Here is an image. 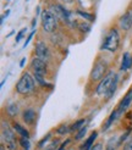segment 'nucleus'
<instances>
[{
	"label": "nucleus",
	"instance_id": "obj_1",
	"mask_svg": "<svg viewBox=\"0 0 132 150\" xmlns=\"http://www.w3.org/2000/svg\"><path fill=\"white\" fill-rule=\"evenodd\" d=\"M29 69H31L34 79L38 82L40 86H47L45 82V73H47V64L44 60L34 56L31 62H29Z\"/></svg>",
	"mask_w": 132,
	"mask_h": 150
},
{
	"label": "nucleus",
	"instance_id": "obj_2",
	"mask_svg": "<svg viewBox=\"0 0 132 150\" xmlns=\"http://www.w3.org/2000/svg\"><path fill=\"white\" fill-rule=\"evenodd\" d=\"M34 77L32 76L29 72H23L21 74V77L16 84V92L18 94H22V95H26V94H29L34 91Z\"/></svg>",
	"mask_w": 132,
	"mask_h": 150
},
{
	"label": "nucleus",
	"instance_id": "obj_3",
	"mask_svg": "<svg viewBox=\"0 0 132 150\" xmlns=\"http://www.w3.org/2000/svg\"><path fill=\"white\" fill-rule=\"evenodd\" d=\"M119 45H120L119 32H117V29L111 28L106 33V35L104 37V40H103V43H101L100 50H108V51L114 52V51H116L117 49H119Z\"/></svg>",
	"mask_w": 132,
	"mask_h": 150
},
{
	"label": "nucleus",
	"instance_id": "obj_4",
	"mask_svg": "<svg viewBox=\"0 0 132 150\" xmlns=\"http://www.w3.org/2000/svg\"><path fill=\"white\" fill-rule=\"evenodd\" d=\"M57 17L49 9L42 12V27L43 31L47 33H53L57 28Z\"/></svg>",
	"mask_w": 132,
	"mask_h": 150
},
{
	"label": "nucleus",
	"instance_id": "obj_5",
	"mask_svg": "<svg viewBox=\"0 0 132 150\" xmlns=\"http://www.w3.org/2000/svg\"><path fill=\"white\" fill-rule=\"evenodd\" d=\"M115 76H116V73H114L113 71H110L105 74L104 78L99 82L97 89H95L97 95H100V96H106L108 95L110 88H111V86H113V82L115 79Z\"/></svg>",
	"mask_w": 132,
	"mask_h": 150
},
{
	"label": "nucleus",
	"instance_id": "obj_6",
	"mask_svg": "<svg viewBox=\"0 0 132 150\" xmlns=\"http://www.w3.org/2000/svg\"><path fill=\"white\" fill-rule=\"evenodd\" d=\"M106 70H108V62L101 59H98L91 71V74H89L91 81H101L105 76Z\"/></svg>",
	"mask_w": 132,
	"mask_h": 150
},
{
	"label": "nucleus",
	"instance_id": "obj_7",
	"mask_svg": "<svg viewBox=\"0 0 132 150\" xmlns=\"http://www.w3.org/2000/svg\"><path fill=\"white\" fill-rule=\"evenodd\" d=\"M1 136H3V140L5 142L7 149L9 150H16V137H15L13 132L9 128L7 123L5 125V122H3Z\"/></svg>",
	"mask_w": 132,
	"mask_h": 150
},
{
	"label": "nucleus",
	"instance_id": "obj_8",
	"mask_svg": "<svg viewBox=\"0 0 132 150\" xmlns=\"http://www.w3.org/2000/svg\"><path fill=\"white\" fill-rule=\"evenodd\" d=\"M35 55L39 59L44 60V61H48L50 59V50L48 48V45L43 40H38L35 44Z\"/></svg>",
	"mask_w": 132,
	"mask_h": 150
},
{
	"label": "nucleus",
	"instance_id": "obj_9",
	"mask_svg": "<svg viewBox=\"0 0 132 150\" xmlns=\"http://www.w3.org/2000/svg\"><path fill=\"white\" fill-rule=\"evenodd\" d=\"M132 103V88L128 89V92L125 94L123 96V99L120 101V104L117 105V108H116V111H117V115H119V117L123 114L125 111H126L128 108H130V105Z\"/></svg>",
	"mask_w": 132,
	"mask_h": 150
},
{
	"label": "nucleus",
	"instance_id": "obj_10",
	"mask_svg": "<svg viewBox=\"0 0 132 150\" xmlns=\"http://www.w3.org/2000/svg\"><path fill=\"white\" fill-rule=\"evenodd\" d=\"M119 26L123 31H128L132 27V7H128L122 16L119 18Z\"/></svg>",
	"mask_w": 132,
	"mask_h": 150
},
{
	"label": "nucleus",
	"instance_id": "obj_11",
	"mask_svg": "<svg viewBox=\"0 0 132 150\" xmlns=\"http://www.w3.org/2000/svg\"><path fill=\"white\" fill-rule=\"evenodd\" d=\"M22 120L26 125H32L35 121V112L32 109H27L22 112Z\"/></svg>",
	"mask_w": 132,
	"mask_h": 150
},
{
	"label": "nucleus",
	"instance_id": "obj_12",
	"mask_svg": "<svg viewBox=\"0 0 132 150\" xmlns=\"http://www.w3.org/2000/svg\"><path fill=\"white\" fill-rule=\"evenodd\" d=\"M131 65H132V56H131L130 52H125L123 56H122V61H121L120 70L121 71H127V70H130Z\"/></svg>",
	"mask_w": 132,
	"mask_h": 150
},
{
	"label": "nucleus",
	"instance_id": "obj_13",
	"mask_svg": "<svg viewBox=\"0 0 132 150\" xmlns=\"http://www.w3.org/2000/svg\"><path fill=\"white\" fill-rule=\"evenodd\" d=\"M97 137H98V132H93L91 136L87 138V140L82 144V146H81V150H91L92 146L94 145V140L97 139Z\"/></svg>",
	"mask_w": 132,
	"mask_h": 150
},
{
	"label": "nucleus",
	"instance_id": "obj_14",
	"mask_svg": "<svg viewBox=\"0 0 132 150\" xmlns=\"http://www.w3.org/2000/svg\"><path fill=\"white\" fill-rule=\"evenodd\" d=\"M117 118H119V115H117V111H116V109H115V110L111 112V114H110V116L108 117L105 125L103 126V131H108V129L110 128V126H111Z\"/></svg>",
	"mask_w": 132,
	"mask_h": 150
},
{
	"label": "nucleus",
	"instance_id": "obj_15",
	"mask_svg": "<svg viewBox=\"0 0 132 150\" xmlns=\"http://www.w3.org/2000/svg\"><path fill=\"white\" fill-rule=\"evenodd\" d=\"M13 131L16 132L20 137H23V138H29V132L26 129V127L21 126L20 123H13Z\"/></svg>",
	"mask_w": 132,
	"mask_h": 150
},
{
	"label": "nucleus",
	"instance_id": "obj_16",
	"mask_svg": "<svg viewBox=\"0 0 132 150\" xmlns=\"http://www.w3.org/2000/svg\"><path fill=\"white\" fill-rule=\"evenodd\" d=\"M86 125V120L84 118H81L78 121H76L73 125L70 126V132H73V131H79L82 127Z\"/></svg>",
	"mask_w": 132,
	"mask_h": 150
},
{
	"label": "nucleus",
	"instance_id": "obj_17",
	"mask_svg": "<svg viewBox=\"0 0 132 150\" xmlns=\"http://www.w3.org/2000/svg\"><path fill=\"white\" fill-rule=\"evenodd\" d=\"M6 111H7V114H9L10 116H15L18 112V106L15 103H10L6 106Z\"/></svg>",
	"mask_w": 132,
	"mask_h": 150
},
{
	"label": "nucleus",
	"instance_id": "obj_18",
	"mask_svg": "<svg viewBox=\"0 0 132 150\" xmlns=\"http://www.w3.org/2000/svg\"><path fill=\"white\" fill-rule=\"evenodd\" d=\"M117 83H119V76H115V79H114V82H113V86H111V88H110V91H109V93H108V95H106V98L108 99H110L111 96L114 95V93H115V91H116V88H117Z\"/></svg>",
	"mask_w": 132,
	"mask_h": 150
},
{
	"label": "nucleus",
	"instance_id": "obj_19",
	"mask_svg": "<svg viewBox=\"0 0 132 150\" xmlns=\"http://www.w3.org/2000/svg\"><path fill=\"white\" fill-rule=\"evenodd\" d=\"M18 142H20V145L22 146L23 150H31V142H29V138L21 137Z\"/></svg>",
	"mask_w": 132,
	"mask_h": 150
},
{
	"label": "nucleus",
	"instance_id": "obj_20",
	"mask_svg": "<svg viewBox=\"0 0 132 150\" xmlns=\"http://www.w3.org/2000/svg\"><path fill=\"white\" fill-rule=\"evenodd\" d=\"M76 12H77V15H79L81 17H83L84 20H88L89 22H93V21H94V16H93L92 13H89V12H86V11H81V10H77Z\"/></svg>",
	"mask_w": 132,
	"mask_h": 150
},
{
	"label": "nucleus",
	"instance_id": "obj_21",
	"mask_svg": "<svg viewBox=\"0 0 132 150\" xmlns=\"http://www.w3.org/2000/svg\"><path fill=\"white\" fill-rule=\"evenodd\" d=\"M115 140H116V137L110 139V140L108 142V144H106L105 150H115L116 145H119V144H120V142H115Z\"/></svg>",
	"mask_w": 132,
	"mask_h": 150
},
{
	"label": "nucleus",
	"instance_id": "obj_22",
	"mask_svg": "<svg viewBox=\"0 0 132 150\" xmlns=\"http://www.w3.org/2000/svg\"><path fill=\"white\" fill-rule=\"evenodd\" d=\"M70 132V127L67 125H61V126H59L57 128H56V133L57 134H66V133H69Z\"/></svg>",
	"mask_w": 132,
	"mask_h": 150
},
{
	"label": "nucleus",
	"instance_id": "obj_23",
	"mask_svg": "<svg viewBox=\"0 0 132 150\" xmlns=\"http://www.w3.org/2000/svg\"><path fill=\"white\" fill-rule=\"evenodd\" d=\"M86 133H87V127L86 126H83L82 127V128H81L78 132H77V134H76V140H81V139H82L84 136H86Z\"/></svg>",
	"mask_w": 132,
	"mask_h": 150
},
{
	"label": "nucleus",
	"instance_id": "obj_24",
	"mask_svg": "<svg viewBox=\"0 0 132 150\" xmlns=\"http://www.w3.org/2000/svg\"><path fill=\"white\" fill-rule=\"evenodd\" d=\"M59 144H60V140H59V139H55V140L51 142V143H50L48 146H45V148H47L45 150H55L56 146H57Z\"/></svg>",
	"mask_w": 132,
	"mask_h": 150
},
{
	"label": "nucleus",
	"instance_id": "obj_25",
	"mask_svg": "<svg viewBox=\"0 0 132 150\" xmlns=\"http://www.w3.org/2000/svg\"><path fill=\"white\" fill-rule=\"evenodd\" d=\"M50 137H51V133H48V134H47V136H45V137H44V138H43V139H42V140L39 142V144H38V146H39V148H44V144H45V143H47V142H48V140L50 139Z\"/></svg>",
	"mask_w": 132,
	"mask_h": 150
},
{
	"label": "nucleus",
	"instance_id": "obj_26",
	"mask_svg": "<svg viewBox=\"0 0 132 150\" xmlns=\"http://www.w3.org/2000/svg\"><path fill=\"white\" fill-rule=\"evenodd\" d=\"M26 31H27V29L26 28H22L21 29V31L17 33V35H16V43H18L21 39H22V37H23L25 35V33H26Z\"/></svg>",
	"mask_w": 132,
	"mask_h": 150
},
{
	"label": "nucleus",
	"instance_id": "obj_27",
	"mask_svg": "<svg viewBox=\"0 0 132 150\" xmlns=\"http://www.w3.org/2000/svg\"><path fill=\"white\" fill-rule=\"evenodd\" d=\"M33 34H34V31H33V32H31V34H29V35H28V38H27V40H26V42H25V44H23V48H26V47L28 45V43H29V42H31V39H32V37H33Z\"/></svg>",
	"mask_w": 132,
	"mask_h": 150
},
{
	"label": "nucleus",
	"instance_id": "obj_28",
	"mask_svg": "<svg viewBox=\"0 0 132 150\" xmlns=\"http://www.w3.org/2000/svg\"><path fill=\"white\" fill-rule=\"evenodd\" d=\"M91 150H101V143H98V144H95V145H93Z\"/></svg>",
	"mask_w": 132,
	"mask_h": 150
},
{
	"label": "nucleus",
	"instance_id": "obj_29",
	"mask_svg": "<svg viewBox=\"0 0 132 150\" xmlns=\"http://www.w3.org/2000/svg\"><path fill=\"white\" fill-rule=\"evenodd\" d=\"M9 13H10V10H7V11H6V12H5L4 15H3V17H1V25L4 23V21H5V18H6L7 16H9Z\"/></svg>",
	"mask_w": 132,
	"mask_h": 150
},
{
	"label": "nucleus",
	"instance_id": "obj_30",
	"mask_svg": "<svg viewBox=\"0 0 132 150\" xmlns=\"http://www.w3.org/2000/svg\"><path fill=\"white\" fill-rule=\"evenodd\" d=\"M67 143H69V140H66V142H65V143H64V144H62V145H61L60 148H59L57 150H65V148H64V146H65L66 144H67Z\"/></svg>",
	"mask_w": 132,
	"mask_h": 150
},
{
	"label": "nucleus",
	"instance_id": "obj_31",
	"mask_svg": "<svg viewBox=\"0 0 132 150\" xmlns=\"http://www.w3.org/2000/svg\"><path fill=\"white\" fill-rule=\"evenodd\" d=\"M123 150H132V144H127L126 146L123 148Z\"/></svg>",
	"mask_w": 132,
	"mask_h": 150
},
{
	"label": "nucleus",
	"instance_id": "obj_32",
	"mask_svg": "<svg viewBox=\"0 0 132 150\" xmlns=\"http://www.w3.org/2000/svg\"><path fill=\"white\" fill-rule=\"evenodd\" d=\"M61 1H62L64 4H72L73 0H61Z\"/></svg>",
	"mask_w": 132,
	"mask_h": 150
},
{
	"label": "nucleus",
	"instance_id": "obj_33",
	"mask_svg": "<svg viewBox=\"0 0 132 150\" xmlns=\"http://www.w3.org/2000/svg\"><path fill=\"white\" fill-rule=\"evenodd\" d=\"M25 62H26V57H23V59H22V60H21V62H20V66H21V67H23Z\"/></svg>",
	"mask_w": 132,
	"mask_h": 150
},
{
	"label": "nucleus",
	"instance_id": "obj_34",
	"mask_svg": "<svg viewBox=\"0 0 132 150\" xmlns=\"http://www.w3.org/2000/svg\"><path fill=\"white\" fill-rule=\"evenodd\" d=\"M35 23H37V18H34V20L32 21V27H34V26H35Z\"/></svg>",
	"mask_w": 132,
	"mask_h": 150
},
{
	"label": "nucleus",
	"instance_id": "obj_35",
	"mask_svg": "<svg viewBox=\"0 0 132 150\" xmlns=\"http://www.w3.org/2000/svg\"><path fill=\"white\" fill-rule=\"evenodd\" d=\"M0 150H5V148H4V145H1V146H0Z\"/></svg>",
	"mask_w": 132,
	"mask_h": 150
},
{
	"label": "nucleus",
	"instance_id": "obj_36",
	"mask_svg": "<svg viewBox=\"0 0 132 150\" xmlns=\"http://www.w3.org/2000/svg\"><path fill=\"white\" fill-rule=\"evenodd\" d=\"M7 1H10V0H7Z\"/></svg>",
	"mask_w": 132,
	"mask_h": 150
}]
</instances>
